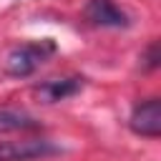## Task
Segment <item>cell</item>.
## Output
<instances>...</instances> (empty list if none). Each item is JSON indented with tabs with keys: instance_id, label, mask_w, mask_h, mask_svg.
Here are the masks:
<instances>
[{
	"instance_id": "obj_1",
	"label": "cell",
	"mask_w": 161,
	"mask_h": 161,
	"mask_svg": "<svg viewBox=\"0 0 161 161\" xmlns=\"http://www.w3.org/2000/svg\"><path fill=\"white\" fill-rule=\"evenodd\" d=\"M55 53V43L53 40H35V43H23L18 48H13L5 58V70L15 78H25L30 73H35L50 55Z\"/></svg>"
},
{
	"instance_id": "obj_2",
	"label": "cell",
	"mask_w": 161,
	"mask_h": 161,
	"mask_svg": "<svg viewBox=\"0 0 161 161\" xmlns=\"http://www.w3.org/2000/svg\"><path fill=\"white\" fill-rule=\"evenodd\" d=\"M60 153V148L50 141H5L0 143V161H33V158H43V156H53Z\"/></svg>"
},
{
	"instance_id": "obj_3",
	"label": "cell",
	"mask_w": 161,
	"mask_h": 161,
	"mask_svg": "<svg viewBox=\"0 0 161 161\" xmlns=\"http://www.w3.org/2000/svg\"><path fill=\"white\" fill-rule=\"evenodd\" d=\"M128 126L133 133L146 136V138H156L161 133V101L158 98H148L143 103H138L128 118Z\"/></svg>"
},
{
	"instance_id": "obj_4",
	"label": "cell",
	"mask_w": 161,
	"mask_h": 161,
	"mask_svg": "<svg viewBox=\"0 0 161 161\" xmlns=\"http://www.w3.org/2000/svg\"><path fill=\"white\" fill-rule=\"evenodd\" d=\"M86 18L101 28H128L131 25V18L126 15V10L118 8L113 0H88Z\"/></svg>"
},
{
	"instance_id": "obj_5",
	"label": "cell",
	"mask_w": 161,
	"mask_h": 161,
	"mask_svg": "<svg viewBox=\"0 0 161 161\" xmlns=\"http://www.w3.org/2000/svg\"><path fill=\"white\" fill-rule=\"evenodd\" d=\"M80 78H60V80H45L38 88V96L45 103H55V101H65L68 96L80 91Z\"/></svg>"
},
{
	"instance_id": "obj_6",
	"label": "cell",
	"mask_w": 161,
	"mask_h": 161,
	"mask_svg": "<svg viewBox=\"0 0 161 161\" xmlns=\"http://www.w3.org/2000/svg\"><path fill=\"white\" fill-rule=\"evenodd\" d=\"M38 126H40V121L35 116H30L28 111L0 106V131H33Z\"/></svg>"
},
{
	"instance_id": "obj_7",
	"label": "cell",
	"mask_w": 161,
	"mask_h": 161,
	"mask_svg": "<svg viewBox=\"0 0 161 161\" xmlns=\"http://www.w3.org/2000/svg\"><path fill=\"white\" fill-rule=\"evenodd\" d=\"M156 63H158V48H156V43L148 48V55H146V68H156Z\"/></svg>"
}]
</instances>
